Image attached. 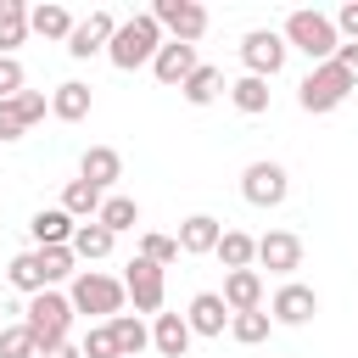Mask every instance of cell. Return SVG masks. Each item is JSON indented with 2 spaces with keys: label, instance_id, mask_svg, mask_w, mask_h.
Segmentation results:
<instances>
[{
  "label": "cell",
  "instance_id": "cell-9",
  "mask_svg": "<svg viewBox=\"0 0 358 358\" xmlns=\"http://www.w3.org/2000/svg\"><path fill=\"white\" fill-rule=\"evenodd\" d=\"M162 274H168V268H157V263H145V257L129 263V274H123V296L134 302V313H162V296H168Z\"/></svg>",
  "mask_w": 358,
  "mask_h": 358
},
{
  "label": "cell",
  "instance_id": "cell-17",
  "mask_svg": "<svg viewBox=\"0 0 358 358\" xmlns=\"http://www.w3.org/2000/svg\"><path fill=\"white\" fill-rule=\"evenodd\" d=\"M78 179H90V185L106 196V190L123 179V157H117L112 145H90V151H84V162H78Z\"/></svg>",
  "mask_w": 358,
  "mask_h": 358
},
{
  "label": "cell",
  "instance_id": "cell-27",
  "mask_svg": "<svg viewBox=\"0 0 358 358\" xmlns=\"http://www.w3.org/2000/svg\"><path fill=\"white\" fill-rule=\"evenodd\" d=\"M229 101H235V112H246V117L268 112V78H252V73H241V78L229 84Z\"/></svg>",
  "mask_w": 358,
  "mask_h": 358
},
{
  "label": "cell",
  "instance_id": "cell-23",
  "mask_svg": "<svg viewBox=\"0 0 358 358\" xmlns=\"http://www.w3.org/2000/svg\"><path fill=\"white\" fill-rule=\"evenodd\" d=\"M28 34H39V39H67V34H73V11L56 6V0H45V6L28 11Z\"/></svg>",
  "mask_w": 358,
  "mask_h": 358
},
{
  "label": "cell",
  "instance_id": "cell-39",
  "mask_svg": "<svg viewBox=\"0 0 358 358\" xmlns=\"http://www.w3.org/2000/svg\"><path fill=\"white\" fill-rule=\"evenodd\" d=\"M330 22H336V34H347V39L358 45V0H347V6H341V11L330 17Z\"/></svg>",
  "mask_w": 358,
  "mask_h": 358
},
{
  "label": "cell",
  "instance_id": "cell-22",
  "mask_svg": "<svg viewBox=\"0 0 358 358\" xmlns=\"http://www.w3.org/2000/svg\"><path fill=\"white\" fill-rule=\"evenodd\" d=\"M213 257H218L229 274H235V268H252V263H257V241H252L246 229H224L218 246H213Z\"/></svg>",
  "mask_w": 358,
  "mask_h": 358
},
{
  "label": "cell",
  "instance_id": "cell-7",
  "mask_svg": "<svg viewBox=\"0 0 358 358\" xmlns=\"http://www.w3.org/2000/svg\"><path fill=\"white\" fill-rule=\"evenodd\" d=\"M241 196H246L252 207H280V201L291 196V173H285L280 162H246V173H241Z\"/></svg>",
  "mask_w": 358,
  "mask_h": 358
},
{
  "label": "cell",
  "instance_id": "cell-41",
  "mask_svg": "<svg viewBox=\"0 0 358 358\" xmlns=\"http://www.w3.org/2000/svg\"><path fill=\"white\" fill-rule=\"evenodd\" d=\"M39 358H84V352H78V347L67 341V347H50V352H39Z\"/></svg>",
  "mask_w": 358,
  "mask_h": 358
},
{
  "label": "cell",
  "instance_id": "cell-21",
  "mask_svg": "<svg viewBox=\"0 0 358 358\" xmlns=\"http://www.w3.org/2000/svg\"><path fill=\"white\" fill-rule=\"evenodd\" d=\"M28 229H34V246H67L78 224H73L62 207H39V213L28 218Z\"/></svg>",
  "mask_w": 358,
  "mask_h": 358
},
{
  "label": "cell",
  "instance_id": "cell-6",
  "mask_svg": "<svg viewBox=\"0 0 358 358\" xmlns=\"http://www.w3.org/2000/svg\"><path fill=\"white\" fill-rule=\"evenodd\" d=\"M151 17H157V28H162L168 39H179V45H196V39L207 34V11H201L196 0H157Z\"/></svg>",
  "mask_w": 358,
  "mask_h": 358
},
{
  "label": "cell",
  "instance_id": "cell-37",
  "mask_svg": "<svg viewBox=\"0 0 358 358\" xmlns=\"http://www.w3.org/2000/svg\"><path fill=\"white\" fill-rule=\"evenodd\" d=\"M22 84H28V73H22V62H17V56H0V101H11V95H22Z\"/></svg>",
  "mask_w": 358,
  "mask_h": 358
},
{
  "label": "cell",
  "instance_id": "cell-11",
  "mask_svg": "<svg viewBox=\"0 0 358 358\" xmlns=\"http://www.w3.org/2000/svg\"><path fill=\"white\" fill-rule=\"evenodd\" d=\"M313 313H319V296H313V285H296V280H285V285L274 291V302H268V319H274V324H291V330L308 324Z\"/></svg>",
  "mask_w": 358,
  "mask_h": 358
},
{
  "label": "cell",
  "instance_id": "cell-4",
  "mask_svg": "<svg viewBox=\"0 0 358 358\" xmlns=\"http://www.w3.org/2000/svg\"><path fill=\"white\" fill-rule=\"evenodd\" d=\"M67 302H73V313H95L101 324L106 319H117L123 313V280H112V274H101V268H78L73 274V291H67Z\"/></svg>",
  "mask_w": 358,
  "mask_h": 358
},
{
  "label": "cell",
  "instance_id": "cell-31",
  "mask_svg": "<svg viewBox=\"0 0 358 358\" xmlns=\"http://www.w3.org/2000/svg\"><path fill=\"white\" fill-rule=\"evenodd\" d=\"M6 280H11L22 296L50 291V285H45V268H39V257H34V252H17V257H11V268H6Z\"/></svg>",
  "mask_w": 358,
  "mask_h": 358
},
{
  "label": "cell",
  "instance_id": "cell-38",
  "mask_svg": "<svg viewBox=\"0 0 358 358\" xmlns=\"http://www.w3.org/2000/svg\"><path fill=\"white\" fill-rule=\"evenodd\" d=\"M22 134H28V123L17 117V106H11V101H0V140H22Z\"/></svg>",
  "mask_w": 358,
  "mask_h": 358
},
{
  "label": "cell",
  "instance_id": "cell-1",
  "mask_svg": "<svg viewBox=\"0 0 358 358\" xmlns=\"http://www.w3.org/2000/svg\"><path fill=\"white\" fill-rule=\"evenodd\" d=\"M157 50H162L157 17H151V11H134V17L117 22V34H112V45H106V62H112L117 73H134V67H151Z\"/></svg>",
  "mask_w": 358,
  "mask_h": 358
},
{
  "label": "cell",
  "instance_id": "cell-14",
  "mask_svg": "<svg viewBox=\"0 0 358 358\" xmlns=\"http://www.w3.org/2000/svg\"><path fill=\"white\" fill-rule=\"evenodd\" d=\"M196 67H201V62H196V45H179V39H162V50L151 56L157 84H185Z\"/></svg>",
  "mask_w": 358,
  "mask_h": 358
},
{
  "label": "cell",
  "instance_id": "cell-13",
  "mask_svg": "<svg viewBox=\"0 0 358 358\" xmlns=\"http://www.w3.org/2000/svg\"><path fill=\"white\" fill-rule=\"evenodd\" d=\"M185 324H190V336H224L229 330V308H224V296L218 291H196L190 296V308H185Z\"/></svg>",
  "mask_w": 358,
  "mask_h": 358
},
{
  "label": "cell",
  "instance_id": "cell-29",
  "mask_svg": "<svg viewBox=\"0 0 358 358\" xmlns=\"http://www.w3.org/2000/svg\"><path fill=\"white\" fill-rule=\"evenodd\" d=\"M28 39V6L22 0H0V56H11Z\"/></svg>",
  "mask_w": 358,
  "mask_h": 358
},
{
  "label": "cell",
  "instance_id": "cell-25",
  "mask_svg": "<svg viewBox=\"0 0 358 358\" xmlns=\"http://www.w3.org/2000/svg\"><path fill=\"white\" fill-rule=\"evenodd\" d=\"M179 95H185V101H190V106H213V101H218V95H224V73H218V67H207V62H201V67H196V73H190V78H185V84H179Z\"/></svg>",
  "mask_w": 358,
  "mask_h": 358
},
{
  "label": "cell",
  "instance_id": "cell-19",
  "mask_svg": "<svg viewBox=\"0 0 358 358\" xmlns=\"http://www.w3.org/2000/svg\"><path fill=\"white\" fill-rule=\"evenodd\" d=\"M190 324H185V313H157V324H151V347L162 352V358H185L190 352Z\"/></svg>",
  "mask_w": 358,
  "mask_h": 358
},
{
  "label": "cell",
  "instance_id": "cell-28",
  "mask_svg": "<svg viewBox=\"0 0 358 358\" xmlns=\"http://www.w3.org/2000/svg\"><path fill=\"white\" fill-rule=\"evenodd\" d=\"M95 224H101V229H112V235H123V229H134V224H140V201H134V196H106V201H101V213H95Z\"/></svg>",
  "mask_w": 358,
  "mask_h": 358
},
{
  "label": "cell",
  "instance_id": "cell-20",
  "mask_svg": "<svg viewBox=\"0 0 358 358\" xmlns=\"http://www.w3.org/2000/svg\"><path fill=\"white\" fill-rule=\"evenodd\" d=\"M101 201H106V196H101L90 179H67V185H62V213H67L73 224H90V218L101 213Z\"/></svg>",
  "mask_w": 358,
  "mask_h": 358
},
{
  "label": "cell",
  "instance_id": "cell-34",
  "mask_svg": "<svg viewBox=\"0 0 358 358\" xmlns=\"http://www.w3.org/2000/svg\"><path fill=\"white\" fill-rule=\"evenodd\" d=\"M0 358H39V347H34V336H28L22 319L17 324H0Z\"/></svg>",
  "mask_w": 358,
  "mask_h": 358
},
{
  "label": "cell",
  "instance_id": "cell-12",
  "mask_svg": "<svg viewBox=\"0 0 358 358\" xmlns=\"http://www.w3.org/2000/svg\"><path fill=\"white\" fill-rule=\"evenodd\" d=\"M257 263H263L268 274H296V268H302V241H296L291 229H268V235L257 241Z\"/></svg>",
  "mask_w": 358,
  "mask_h": 358
},
{
  "label": "cell",
  "instance_id": "cell-15",
  "mask_svg": "<svg viewBox=\"0 0 358 358\" xmlns=\"http://www.w3.org/2000/svg\"><path fill=\"white\" fill-rule=\"evenodd\" d=\"M218 235H224V224H218L213 213H190L173 241H179V257H207V252L218 246Z\"/></svg>",
  "mask_w": 358,
  "mask_h": 358
},
{
  "label": "cell",
  "instance_id": "cell-2",
  "mask_svg": "<svg viewBox=\"0 0 358 358\" xmlns=\"http://www.w3.org/2000/svg\"><path fill=\"white\" fill-rule=\"evenodd\" d=\"M280 39H285V50H302V56H308L313 67H319V62H330V56H336V45H341V34H336V22H330L324 11H308V6L285 17V28H280Z\"/></svg>",
  "mask_w": 358,
  "mask_h": 358
},
{
  "label": "cell",
  "instance_id": "cell-3",
  "mask_svg": "<svg viewBox=\"0 0 358 358\" xmlns=\"http://www.w3.org/2000/svg\"><path fill=\"white\" fill-rule=\"evenodd\" d=\"M22 324H28V336H34V347H39V352L67 347V330H73V302H67L62 291H39V296H28Z\"/></svg>",
  "mask_w": 358,
  "mask_h": 358
},
{
  "label": "cell",
  "instance_id": "cell-32",
  "mask_svg": "<svg viewBox=\"0 0 358 358\" xmlns=\"http://www.w3.org/2000/svg\"><path fill=\"white\" fill-rule=\"evenodd\" d=\"M268 330H274V319H268L263 308H252V313H229V336H235L241 347H257V341H268Z\"/></svg>",
  "mask_w": 358,
  "mask_h": 358
},
{
  "label": "cell",
  "instance_id": "cell-30",
  "mask_svg": "<svg viewBox=\"0 0 358 358\" xmlns=\"http://www.w3.org/2000/svg\"><path fill=\"white\" fill-rule=\"evenodd\" d=\"M34 257H39V268H45V285H50V291H56L62 280H73V274H78V268H73V263H78V257H73V246H34Z\"/></svg>",
  "mask_w": 358,
  "mask_h": 358
},
{
  "label": "cell",
  "instance_id": "cell-24",
  "mask_svg": "<svg viewBox=\"0 0 358 358\" xmlns=\"http://www.w3.org/2000/svg\"><path fill=\"white\" fill-rule=\"evenodd\" d=\"M106 330H112V341H117V358H134V352L151 347V330L140 324V313H117V319H106Z\"/></svg>",
  "mask_w": 358,
  "mask_h": 358
},
{
  "label": "cell",
  "instance_id": "cell-16",
  "mask_svg": "<svg viewBox=\"0 0 358 358\" xmlns=\"http://www.w3.org/2000/svg\"><path fill=\"white\" fill-rule=\"evenodd\" d=\"M224 308L229 313H252V308H263V274L257 268H235V274H224Z\"/></svg>",
  "mask_w": 358,
  "mask_h": 358
},
{
  "label": "cell",
  "instance_id": "cell-40",
  "mask_svg": "<svg viewBox=\"0 0 358 358\" xmlns=\"http://www.w3.org/2000/svg\"><path fill=\"white\" fill-rule=\"evenodd\" d=\"M330 62H336V67H341V73H352V78H358V45H352V39H341V45H336V56H330Z\"/></svg>",
  "mask_w": 358,
  "mask_h": 358
},
{
  "label": "cell",
  "instance_id": "cell-35",
  "mask_svg": "<svg viewBox=\"0 0 358 358\" xmlns=\"http://www.w3.org/2000/svg\"><path fill=\"white\" fill-rule=\"evenodd\" d=\"M11 106H17V117H22L28 129H34V123H39L45 112H50V101H45L39 90H22V95H11Z\"/></svg>",
  "mask_w": 358,
  "mask_h": 358
},
{
  "label": "cell",
  "instance_id": "cell-5",
  "mask_svg": "<svg viewBox=\"0 0 358 358\" xmlns=\"http://www.w3.org/2000/svg\"><path fill=\"white\" fill-rule=\"evenodd\" d=\"M352 90H358V78H352V73H341L336 62H319V67L302 78V90H296V106L319 117V112H336Z\"/></svg>",
  "mask_w": 358,
  "mask_h": 358
},
{
  "label": "cell",
  "instance_id": "cell-33",
  "mask_svg": "<svg viewBox=\"0 0 358 358\" xmlns=\"http://www.w3.org/2000/svg\"><path fill=\"white\" fill-rule=\"evenodd\" d=\"M140 257H145V263H157V268H168V263H179V241H173V235L145 229V235H140Z\"/></svg>",
  "mask_w": 358,
  "mask_h": 358
},
{
  "label": "cell",
  "instance_id": "cell-26",
  "mask_svg": "<svg viewBox=\"0 0 358 358\" xmlns=\"http://www.w3.org/2000/svg\"><path fill=\"white\" fill-rule=\"evenodd\" d=\"M112 241H117V235H112V229H101V224L90 218V224H78V229H73V241H67V246H73V257H84V263H101V257L112 252Z\"/></svg>",
  "mask_w": 358,
  "mask_h": 358
},
{
  "label": "cell",
  "instance_id": "cell-8",
  "mask_svg": "<svg viewBox=\"0 0 358 358\" xmlns=\"http://www.w3.org/2000/svg\"><path fill=\"white\" fill-rule=\"evenodd\" d=\"M112 34H117V17H112V11H90V17H78V22H73V34H67V56H73V62L106 56Z\"/></svg>",
  "mask_w": 358,
  "mask_h": 358
},
{
  "label": "cell",
  "instance_id": "cell-18",
  "mask_svg": "<svg viewBox=\"0 0 358 358\" xmlns=\"http://www.w3.org/2000/svg\"><path fill=\"white\" fill-rule=\"evenodd\" d=\"M90 106H95V95H90V84H78V78H67V84L50 90V117H62V123H84Z\"/></svg>",
  "mask_w": 358,
  "mask_h": 358
},
{
  "label": "cell",
  "instance_id": "cell-10",
  "mask_svg": "<svg viewBox=\"0 0 358 358\" xmlns=\"http://www.w3.org/2000/svg\"><path fill=\"white\" fill-rule=\"evenodd\" d=\"M241 62H246L252 78H274V73L285 67V39H280L274 28H252V34L241 39Z\"/></svg>",
  "mask_w": 358,
  "mask_h": 358
},
{
  "label": "cell",
  "instance_id": "cell-36",
  "mask_svg": "<svg viewBox=\"0 0 358 358\" xmlns=\"http://www.w3.org/2000/svg\"><path fill=\"white\" fill-rule=\"evenodd\" d=\"M84 358H117V341H112V330L106 324H90V336H84V347H78Z\"/></svg>",
  "mask_w": 358,
  "mask_h": 358
}]
</instances>
